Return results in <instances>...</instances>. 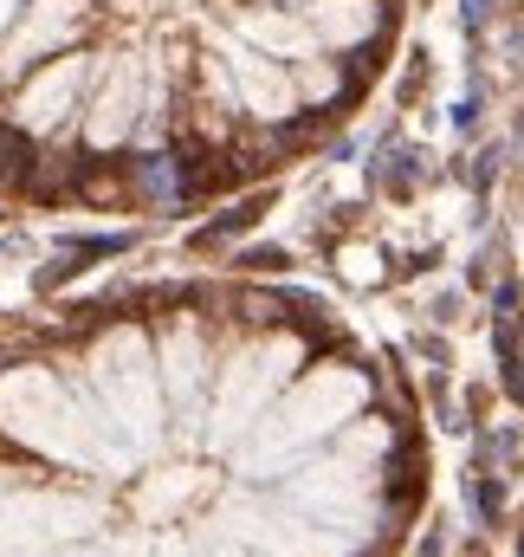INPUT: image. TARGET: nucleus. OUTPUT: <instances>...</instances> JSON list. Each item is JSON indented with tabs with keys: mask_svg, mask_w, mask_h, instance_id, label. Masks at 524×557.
Listing matches in <instances>:
<instances>
[{
	"mask_svg": "<svg viewBox=\"0 0 524 557\" xmlns=\"http://www.w3.org/2000/svg\"><path fill=\"white\" fill-rule=\"evenodd\" d=\"M266 208H272V195H253V201H240V208H233V214H220L214 227H201V234H195V247H220L227 234H246V227H253Z\"/></svg>",
	"mask_w": 524,
	"mask_h": 557,
	"instance_id": "f257e3e1",
	"label": "nucleus"
},
{
	"mask_svg": "<svg viewBox=\"0 0 524 557\" xmlns=\"http://www.w3.org/2000/svg\"><path fill=\"white\" fill-rule=\"evenodd\" d=\"M415 149H395V156H382L376 162V182L389 188V195H415Z\"/></svg>",
	"mask_w": 524,
	"mask_h": 557,
	"instance_id": "f03ea898",
	"label": "nucleus"
},
{
	"mask_svg": "<svg viewBox=\"0 0 524 557\" xmlns=\"http://www.w3.org/2000/svg\"><path fill=\"white\" fill-rule=\"evenodd\" d=\"M233 305L246 311V324H279V298H272V292H240Z\"/></svg>",
	"mask_w": 524,
	"mask_h": 557,
	"instance_id": "7ed1b4c3",
	"label": "nucleus"
},
{
	"mask_svg": "<svg viewBox=\"0 0 524 557\" xmlns=\"http://www.w3.org/2000/svg\"><path fill=\"white\" fill-rule=\"evenodd\" d=\"M473 506H479V519H486V525H499V512H505V486H499V480H473Z\"/></svg>",
	"mask_w": 524,
	"mask_h": 557,
	"instance_id": "20e7f679",
	"label": "nucleus"
},
{
	"mask_svg": "<svg viewBox=\"0 0 524 557\" xmlns=\"http://www.w3.org/2000/svg\"><path fill=\"white\" fill-rule=\"evenodd\" d=\"M421 85H427V52H415V65H408V78H402V104H415Z\"/></svg>",
	"mask_w": 524,
	"mask_h": 557,
	"instance_id": "39448f33",
	"label": "nucleus"
},
{
	"mask_svg": "<svg viewBox=\"0 0 524 557\" xmlns=\"http://www.w3.org/2000/svg\"><path fill=\"white\" fill-rule=\"evenodd\" d=\"M240 266H253V273H272V266H292V260H285L279 247H259V253H246Z\"/></svg>",
	"mask_w": 524,
	"mask_h": 557,
	"instance_id": "423d86ee",
	"label": "nucleus"
},
{
	"mask_svg": "<svg viewBox=\"0 0 524 557\" xmlns=\"http://www.w3.org/2000/svg\"><path fill=\"white\" fill-rule=\"evenodd\" d=\"M486 13H492V0H466V26H473V33H479V20H486Z\"/></svg>",
	"mask_w": 524,
	"mask_h": 557,
	"instance_id": "0eeeda50",
	"label": "nucleus"
},
{
	"mask_svg": "<svg viewBox=\"0 0 524 557\" xmlns=\"http://www.w3.org/2000/svg\"><path fill=\"white\" fill-rule=\"evenodd\" d=\"M518 557H524V538H518Z\"/></svg>",
	"mask_w": 524,
	"mask_h": 557,
	"instance_id": "6e6552de",
	"label": "nucleus"
},
{
	"mask_svg": "<svg viewBox=\"0 0 524 557\" xmlns=\"http://www.w3.org/2000/svg\"><path fill=\"white\" fill-rule=\"evenodd\" d=\"M518 7H524V0H518Z\"/></svg>",
	"mask_w": 524,
	"mask_h": 557,
	"instance_id": "1a4fd4ad",
	"label": "nucleus"
}]
</instances>
